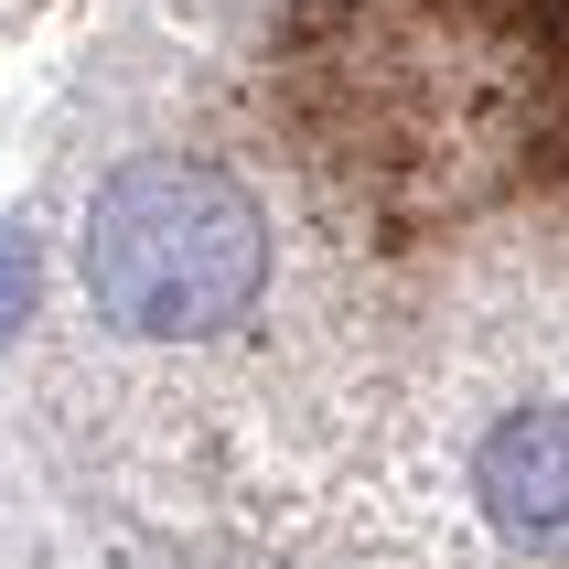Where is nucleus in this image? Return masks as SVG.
<instances>
[{"label": "nucleus", "instance_id": "obj_3", "mask_svg": "<svg viewBox=\"0 0 569 569\" xmlns=\"http://www.w3.org/2000/svg\"><path fill=\"white\" fill-rule=\"evenodd\" d=\"M32 322V237H22V216H0V345Z\"/></svg>", "mask_w": 569, "mask_h": 569}, {"label": "nucleus", "instance_id": "obj_1", "mask_svg": "<svg viewBox=\"0 0 569 569\" xmlns=\"http://www.w3.org/2000/svg\"><path fill=\"white\" fill-rule=\"evenodd\" d=\"M87 301L140 345H204L258 312L269 290V204L226 161H119L87 193Z\"/></svg>", "mask_w": 569, "mask_h": 569}, {"label": "nucleus", "instance_id": "obj_2", "mask_svg": "<svg viewBox=\"0 0 569 569\" xmlns=\"http://www.w3.org/2000/svg\"><path fill=\"white\" fill-rule=\"evenodd\" d=\"M473 495L516 548H559L569 538V409L495 419L483 451H473Z\"/></svg>", "mask_w": 569, "mask_h": 569}]
</instances>
